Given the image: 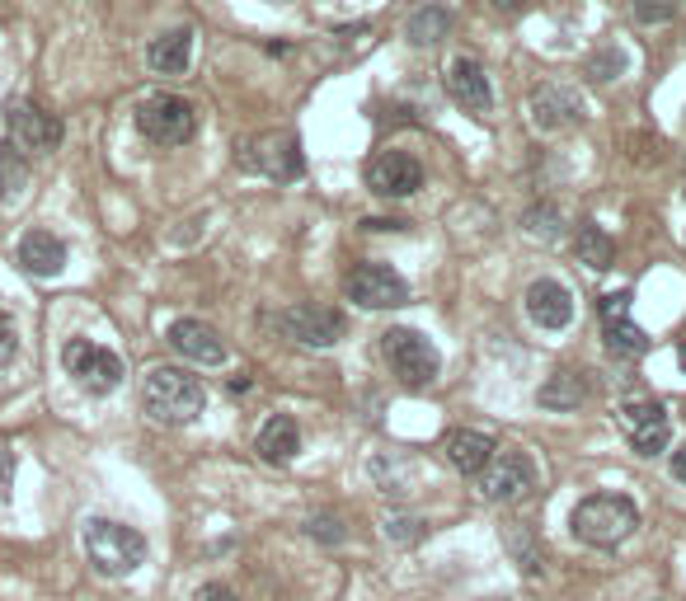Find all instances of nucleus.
<instances>
[{"instance_id":"nucleus-1","label":"nucleus","mask_w":686,"mask_h":601,"mask_svg":"<svg viewBox=\"0 0 686 601\" xmlns=\"http://www.w3.org/2000/svg\"><path fill=\"white\" fill-rule=\"evenodd\" d=\"M142 409L155 423L179 428V423H193L207 409V391H203V381L184 367H151L146 381H142Z\"/></svg>"},{"instance_id":"nucleus-2","label":"nucleus","mask_w":686,"mask_h":601,"mask_svg":"<svg viewBox=\"0 0 686 601\" xmlns=\"http://www.w3.org/2000/svg\"><path fill=\"white\" fill-rule=\"evenodd\" d=\"M574 536L584 545H597V550H616L621 540L635 536L640 526V507L625 499V493H592V499H584L574 507Z\"/></svg>"},{"instance_id":"nucleus-3","label":"nucleus","mask_w":686,"mask_h":601,"mask_svg":"<svg viewBox=\"0 0 686 601\" xmlns=\"http://www.w3.org/2000/svg\"><path fill=\"white\" fill-rule=\"evenodd\" d=\"M85 555L104 578H128L146 564V536L122 522L90 517L85 522Z\"/></svg>"},{"instance_id":"nucleus-4","label":"nucleus","mask_w":686,"mask_h":601,"mask_svg":"<svg viewBox=\"0 0 686 601\" xmlns=\"http://www.w3.org/2000/svg\"><path fill=\"white\" fill-rule=\"evenodd\" d=\"M381 358L391 362L395 381L404 385V391H424V385L437 381V371H443L437 348L418 329H385L381 334Z\"/></svg>"},{"instance_id":"nucleus-5","label":"nucleus","mask_w":686,"mask_h":601,"mask_svg":"<svg viewBox=\"0 0 686 601\" xmlns=\"http://www.w3.org/2000/svg\"><path fill=\"white\" fill-rule=\"evenodd\" d=\"M62 367H66V376H72L80 391H90V395H113L122 385V358H118V352H109V348L90 343V339H66Z\"/></svg>"},{"instance_id":"nucleus-6","label":"nucleus","mask_w":686,"mask_h":601,"mask_svg":"<svg viewBox=\"0 0 686 601\" xmlns=\"http://www.w3.org/2000/svg\"><path fill=\"white\" fill-rule=\"evenodd\" d=\"M137 128L155 146H184L198 132V113H193V103L184 95H151L137 109Z\"/></svg>"},{"instance_id":"nucleus-7","label":"nucleus","mask_w":686,"mask_h":601,"mask_svg":"<svg viewBox=\"0 0 686 601\" xmlns=\"http://www.w3.org/2000/svg\"><path fill=\"white\" fill-rule=\"evenodd\" d=\"M616 423H621V433L630 437V447H635L640 456H658V451H667V441H673V418H667L663 404L649 400V395L621 400Z\"/></svg>"},{"instance_id":"nucleus-8","label":"nucleus","mask_w":686,"mask_h":601,"mask_svg":"<svg viewBox=\"0 0 686 601\" xmlns=\"http://www.w3.org/2000/svg\"><path fill=\"white\" fill-rule=\"evenodd\" d=\"M236 165L269 174V179H296L302 174V146H296L292 132H259L236 151Z\"/></svg>"},{"instance_id":"nucleus-9","label":"nucleus","mask_w":686,"mask_h":601,"mask_svg":"<svg viewBox=\"0 0 686 601\" xmlns=\"http://www.w3.org/2000/svg\"><path fill=\"white\" fill-rule=\"evenodd\" d=\"M277 325H283L287 339H296L302 348H334L348 334V320L344 310L334 306H320V300H302V306H287L277 315Z\"/></svg>"},{"instance_id":"nucleus-10","label":"nucleus","mask_w":686,"mask_h":601,"mask_svg":"<svg viewBox=\"0 0 686 601\" xmlns=\"http://www.w3.org/2000/svg\"><path fill=\"white\" fill-rule=\"evenodd\" d=\"M344 292L362 310H395L410 300V282H404L395 269H385V263H362V269H353L344 277Z\"/></svg>"},{"instance_id":"nucleus-11","label":"nucleus","mask_w":686,"mask_h":601,"mask_svg":"<svg viewBox=\"0 0 686 601\" xmlns=\"http://www.w3.org/2000/svg\"><path fill=\"white\" fill-rule=\"evenodd\" d=\"M6 128H10V146H20L24 155H47L62 146V118L39 109V103H10Z\"/></svg>"},{"instance_id":"nucleus-12","label":"nucleus","mask_w":686,"mask_h":601,"mask_svg":"<svg viewBox=\"0 0 686 601\" xmlns=\"http://www.w3.org/2000/svg\"><path fill=\"white\" fill-rule=\"evenodd\" d=\"M367 188L377 198H414L424 188V165L410 151H381L367 161Z\"/></svg>"},{"instance_id":"nucleus-13","label":"nucleus","mask_w":686,"mask_h":601,"mask_svg":"<svg viewBox=\"0 0 686 601\" xmlns=\"http://www.w3.org/2000/svg\"><path fill=\"white\" fill-rule=\"evenodd\" d=\"M536 489V466L522 451H499L480 474V493L489 503H522Z\"/></svg>"},{"instance_id":"nucleus-14","label":"nucleus","mask_w":686,"mask_h":601,"mask_svg":"<svg viewBox=\"0 0 686 601\" xmlns=\"http://www.w3.org/2000/svg\"><path fill=\"white\" fill-rule=\"evenodd\" d=\"M602 334H607V348L616 358H640V352H649L644 329L630 320V292L602 296Z\"/></svg>"},{"instance_id":"nucleus-15","label":"nucleus","mask_w":686,"mask_h":601,"mask_svg":"<svg viewBox=\"0 0 686 601\" xmlns=\"http://www.w3.org/2000/svg\"><path fill=\"white\" fill-rule=\"evenodd\" d=\"M526 113H532L541 132H565L584 118V99L565 90V85H541V90H532V99H526Z\"/></svg>"},{"instance_id":"nucleus-16","label":"nucleus","mask_w":686,"mask_h":601,"mask_svg":"<svg viewBox=\"0 0 686 601\" xmlns=\"http://www.w3.org/2000/svg\"><path fill=\"white\" fill-rule=\"evenodd\" d=\"M526 315H532L536 329H569V320H574L569 287L555 277H536L532 287H526Z\"/></svg>"},{"instance_id":"nucleus-17","label":"nucleus","mask_w":686,"mask_h":601,"mask_svg":"<svg viewBox=\"0 0 686 601\" xmlns=\"http://www.w3.org/2000/svg\"><path fill=\"white\" fill-rule=\"evenodd\" d=\"M170 348L179 352V358L198 362V367H221L226 362L221 334L213 325H203V320H174L170 325Z\"/></svg>"},{"instance_id":"nucleus-18","label":"nucleus","mask_w":686,"mask_h":601,"mask_svg":"<svg viewBox=\"0 0 686 601\" xmlns=\"http://www.w3.org/2000/svg\"><path fill=\"white\" fill-rule=\"evenodd\" d=\"M447 95L461 103L466 113H489L494 109V90H489V76L475 57H456L447 66Z\"/></svg>"},{"instance_id":"nucleus-19","label":"nucleus","mask_w":686,"mask_h":601,"mask_svg":"<svg viewBox=\"0 0 686 601\" xmlns=\"http://www.w3.org/2000/svg\"><path fill=\"white\" fill-rule=\"evenodd\" d=\"M254 451H259V461H269V466H292L296 451H302V428H296V418L292 414H273L259 428Z\"/></svg>"},{"instance_id":"nucleus-20","label":"nucleus","mask_w":686,"mask_h":601,"mask_svg":"<svg viewBox=\"0 0 686 601\" xmlns=\"http://www.w3.org/2000/svg\"><path fill=\"white\" fill-rule=\"evenodd\" d=\"M494 456H499L494 437H484V433H475V428H456L447 437V466L461 470V474H484Z\"/></svg>"},{"instance_id":"nucleus-21","label":"nucleus","mask_w":686,"mask_h":601,"mask_svg":"<svg viewBox=\"0 0 686 601\" xmlns=\"http://www.w3.org/2000/svg\"><path fill=\"white\" fill-rule=\"evenodd\" d=\"M20 269L33 277H57L66 269V244L52 231H29L20 240Z\"/></svg>"},{"instance_id":"nucleus-22","label":"nucleus","mask_w":686,"mask_h":601,"mask_svg":"<svg viewBox=\"0 0 686 601\" xmlns=\"http://www.w3.org/2000/svg\"><path fill=\"white\" fill-rule=\"evenodd\" d=\"M146 62L155 76H184L193 62V29H165L161 39H151Z\"/></svg>"},{"instance_id":"nucleus-23","label":"nucleus","mask_w":686,"mask_h":601,"mask_svg":"<svg viewBox=\"0 0 686 601\" xmlns=\"http://www.w3.org/2000/svg\"><path fill=\"white\" fill-rule=\"evenodd\" d=\"M541 409H555V414H569L578 409V404L588 400V381H584V371H574V367H559L551 381L541 385Z\"/></svg>"},{"instance_id":"nucleus-24","label":"nucleus","mask_w":686,"mask_h":601,"mask_svg":"<svg viewBox=\"0 0 686 601\" xmlns=\"http://www.w3.org/2000/svg\"><path fill=\"white\" fill-rule=\"evenodd\" d=\"M447 29H451L447 6H418L410 20H404V39H410L414 47H437L447 39Z\"/></svg>"},{"instance_id":"nucleus-25","label":"nucleus","mask_w":686,"mask_h":601,"mask_svg":"<svg viewBox=\"0 0 686 601\" xmlns=\"http://www.w3.org/2000/svg\"><path fill=\"white\" fill-rule=\"evenodd\" d=\"M574 254H578V263H588L592 273H607V269H611V259H616L611 236H607L597 221H584V226H578V236H574Z\"/></svg>"},{"instance_id":"nucleus-26","label":"nucleus","mask_w":686,"mask_h":601,"mask_svg":"<svg viewBox=\"0 0 686 601\" xmlns=\"http://www.w3.org/2000/svg\"><path fill=\"white\" fill-rule=\"evenodd\" d=\"M29 188V155L10 141H0V203H20V193Z\"/></svg>"},{"instance_id":"nucleus-27","label":"nucleus","mask_w":686,"mask_h":601,"mask_svg":"<svg viewBox=\"0 0 686 601\" xmlns=\"http://www.w3.org/2000/svg\"><path fill=\"white\" fill-rule=\"evenodd\" d=\"M522 231H526V240L555 244L559 236H565V217H559V207H555V203H541V207H532V211L522 217Z\"/></svg>"},{"instance_id":"nucleus-28","label":"nucleus","mask_w":686,"mask_h":601,"mask_svg":"<svg viewBox=\"0 0 686 601\" xmlns=\"http://www.w3.org/2000/svg\"><path fill=\"white\" fill-rule=\"evenodd\" d=\"M630 10H635V20H640V24L658 29V24H673V20H677L682 0H630Z\"/></svg>"},{"instance_id":"nucleus-29","label":"nucleus","mask_w":686,"mask_h":601,"mask_svg":"<svg viewBox=\"0 0 686 601\" xmlns=\"http://www.w3.org/2000/svg\"><path fill=\"white\" fill-rule=\"evenodd\" d=\"M621 70H625V52H621V47H602L597 57L584 62V76H588V80H616Z\"/></svg>"},{"instance_id":"nucleus-30","label":"nucleus","mask_w":686,"mask_h":601,"mask_svg":"<svg viewBox=\"0 0 686 601\" xmlns=\"http://www.w3.org/2000/svg\"><path fill=\"white\" fill-rule=\"evenodd\" d=\"M306 536L311 540H325V545H344V522L334 517V512H315V517H306Z\"/></svg>"},{"instance_id":"nucleus-31","label":"nucleus","mask_w":686,"mask_h":601,"mask_svg":"<svg viewBox=\"0 0 686 601\" xmlns=\"http://www.w3.org/2000/svg\"><path fill=\"white\" fill-rule=\"evenodd\" d=\"M508 545L518 550V559H522V569H526V573H536V569H541V550L532 545V532H526V526H513V532H508Z\"/></svg>"},{"instance_id":"nucleus-32","label":"nucleus","mask_w":686,"mask_h":601,"mask_svg":"<svg viewBox=\"0 0 686 601\" xmlns=\"http://www.w3.org/2000/svg\"><path fill=\"white\" fill-rule=\"evenodd\" d=\"M14 352H20V329H14L10 310H0V367H10Z\"/></svg>"},{"instance_id":"nucleus-33","label":"nucleus","mask_w":686,"mask_h":601,"mask_svg":"<svg viewBox=\"0 0 686 601\" xmlns=\"http://www.w3.org/2000/svg\"><path fill=\"white\" fill-rule=\"evenodd\" d=\"M385 536H391V540H414L418 522L414 517H385Z\"/></svg>"},{"instance_id":"nucleus-34","label":"nucleus","mask_w":686,"mask_h":601,"mask_svg":"<svg viewBox=\"0 0 686 601\" xmlns=\"http://www.w3.org/2000/svg\"><path fill=\"white\" fill-rule=\"evenodd\" d=\"M198 601H240L231 588H221V582H207V588H198Z\"/></svg>"},{"instance_id":"nucleus-35","label":"nucleus","mask_w":686,"mask_h":601,"mask_svg":"<svg viewBox=\"0 0 686 601\" xmlns=\"http://www.w3.org/2000/svg\"><path fill=\"white\" fill-rule=\"evenodd\" d=\"M673 474L686 484V447H682V451H673Z\"/></svg>"},{"instance_id":"nucleus-36","label":"nucleus","mask_w":686,"mask_h":601,"mask_svg":"<svg viewBox=\"0 0 686 601\" xmlns=\"http://www.w3.org/2000/svg\"><path fill=\"white\" fill-rule=\"evenodd\" d=\"M499 10H518V6H526V0H494Z\"/></svg>"},{"instance_id":"nucleus-37","label":"nucleus","mask_w":686,"mask_h":601,"mask_svg":"<svg viewBox=\"0 0 686 601\" xmlns=\"http://www.w3.org/2000/svg\"><path fill=\"white\" fill-rule=\"evenodd\" d=\"M677 358H682V371H686V343H682V352H677Z\"/></svg>"},{"instance_id":"nucleus-38","label":"nucleus","mask_w":686,"mask_h":601,"mask_svg":"<svg viewBox=\"0 0 686 601\" xmlns=\"http://www.w3.org/2000/svg\"><path fill=\"white\" fill-rule=\"evenodd\" d=\"M273 6H283V0H273Z\"/></svg>"}]
</instances>
